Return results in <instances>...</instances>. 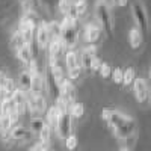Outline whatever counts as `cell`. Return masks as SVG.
<instances>
[{"instance_id": "obj_6", "label": "cell", "mask_w": 151, "mask_h": 151, "mask_svg": "<svg viewBox=\"0 0 151 151\" xmlns=\"http://www.w3.org/2000/svg\"><path fill=\"white\" fill-rule=\"evenodd\" d=\"M132 14L136 23V27L139 29L141 32H147L148 30V15H147V11L142 2H134L132 5Z\"/></svg>"}, {"instance_id": "obj_36", "label": "cell", "mask_w": 151, "mask_h": 151, "mask_svg": "<svg viewBox=\"0 0 151 151\" xmlns=\"http://www.w3.org/2000/svg\"><path fill=\"white\" fill-rule=\"evenodd\" d=\"M101 65H103V60L97 56V58L94 59V62H92V73H100V70H101Z\"/></svg>"}, {"instance_id": "obj_33", "label": "cell", "mask_w": 151, "mask_h": 151, "mask_svg": "<svg viewBox=\"0 0 151 151\" xmlns=\"http://www.w3.org/2000/svg\"><path fill=\"white\" fill-rule=\"evenodd\" d=\"M112 71L113 68L107 64V62H103V65H101V70H100V76H101L103 79H107V77H112Z\"/></svg>"}, {"instance_id": "obj_35", "label": "cell", "mask_w": 151, "mask_h": 151, "mask_svg": "<svg viewBox=\"0 0 151 151\" xmlns=\"http://www.w3.org/2000/svg\"><path fill=\"white\" fill-rule=\"evenodd\" d=\"M26 70H27L32 76H36V74H40V73H41V71H40V67H38L36 59H33L32 62H29V64L26 65Z\"/></svg>"}, {"instance_id": "obj_27", "label": "cell", "mask_w": 151, "mask_h": 151, "mask_svg": "<svg viewBox=\"0 0 151 151\" xmlns=\"http://www.w3.org/2000/svg\"><path fill=\"white\" fill-rule=\"evenodd\" d=\"M35 100V109H36V115H42L47 113L48 106H47V98L44 95H33Z\"/></svg>"}, {"instance_id": "obj_22", "label": "cell", "mask_w": 151, "mask_h": 151, "mask_svg": "<svg viewBox=\"0 0 151 151\" xmlns=\"http://www.w3.org/2000/svg\"><path fill=\"white\" fill-rule=\"evenodd\" d=\"M29 42H27V40H26V36H24L20 30H17V32H14V35L11 36V41H9V45H11V48L12 50H20V48H23L24 45H27Z\"/></svg>"}, {"instance_id": "obj_40", "label": "cell", "mask_w": 151, "mask_h": 151, "mask_svg": "<svg viewBox=\"0 0 151 151\" xmlns=\"http://www.w3.org/2000/svg\"><path fill=\"white\" fill-rule=\"evenodd\" d=\"M0 134H5V130H3V124H2V118H0Z\"/></svg>"}, {"instance_id": "obj_20", "label": "cell", "mask_w": 151, "mask_h": 151, "mask_svg": "<svg viewBox=\"0 0 151 151\" xmlns=\"http://www.w3.org/2000/svg\"><path fill=\"white\" fill-rule=\"evenodd\" d=\"M129 42H130V47L133 50H139L142 47V42H144V35L142 32L137 29L136 26L130 29L129 32Z\"/></svg>"}, {"instance_id": "obj_4", "label": "cell", "mask_w": 151, "mask_h": 151, "mask_svg": "<svg viewBox=\"0 0 151 151\" xmlns=\"http://www.w3.org/2000/svg\"><path fill=\"white\" fill-rule=\"evenodd\" d=\"M38 23L40 21H36V14L35 12H27V14H24V17L20 21L18 30L26 36V40H27L29 44L35 42V33H36Z\"/></svg>"}, {"instance_id": "obj_26", "label": "cell", "mask_w": 151, "mask_h": 151, "mask_svg": "<svg viewBox=\"0 0 151 151\" xmlns=\"http://www.w3.org/2000/svg\"><path fill=\"white\" fill-rule=\"evenodd\" d=\"M58 6H59V12L64 17L73 15V12H74V0H59Z\"/></svg>"}, {"instance_id": "obj_10", "label": "cell", "mask_w": 151, "mask_h": 151, "mask_svg": "<svg viewBox=\"0 0 151 151\" xmlns=\"http://www.w3.org/2000/svg\"><path fill=\"white\" fill-rule=\"evenodd\" d=\"M50 41H52V36H50V32L47 29V21H40L36 27V33H35V42L36 47L40 50H48Z\"/></svg>"}, {"instance_id": "obj_39", "label": "cell", "mask_w": 151, "mask_h": 151, "mask_svg": "<svg viewBox=\"0 0 151 151\" xmlns=\"http://www.w3.org/2000/svg\"><path fill=\"white\" fill-rule=\"evenodd\" d=\"M5 79H6V74L3 71H0V92H2V83H3Z\"/></svg>"}, {"instance_id": "obj_9", "label": "cell", "mask_w": 151, "mask_h": 151, "mask_svg": "<svg viewBox=\"0 0 151 151\" xmlns=\"http://www.w3.org/2000/svg\"><path fill=\"white\" fill-rule=\"evenodd\" d=\"M58 98H60L62 101L67 104L68 109H71L76 103H77V101H76V86H74L73 80L68 79L65 83L60 85V88H59V97Z\"/></svg>"}, {"instance_id": "obj_44", "label": "cell", "mask_w": 151, "mask_h": 151, "mask_svg": "<svg viewBox=\"0 0 151 151\" xmlns=\"http://www.w3.org/2000/svg\"><path fill=\"white\" fill-rule=\"evenodd\" d=\"M150 101H151V98H150Z\"/></svg>"}, {"instance_id": "obj_41", "label": "cell", "mask_w": 151, "mask_h": 151, "mask_svg": "<svg viewBox=\"0 0 151 151\" xmlns=\"http://www.w3.org/2000/svg\"><path fill=\"white\" fill-rule=\"evenodd\" d=\"M119 151H132V150H130V148H127V147H122Z\"/></svg>"}, {"instance_id": "obj_38", "label": "cell", "mask_w": 151, "mask_h": 151, "mask_svg": "<svg viewBox=\"0 0 151 151\" xmlns=\"http://www.w3.org/2000/svg\"><path fill=\"white\" fill-rule=\"evenodd\" d=\"M113 2H115V5H116V6H125L129 0H113Z\"/></svg>"}, {"instance_id": "obj_3", "label": "cell", "mask_w": 151, "mask_h": 151, "mask_svg": "<svg viewBox=\"0 0 151 151\" xmlns=\"http://www.w3.org/2000/svg\"><path fill=\"white\" fill-rule=\"evenodd\" d=\"M94 14H95V21L100 24V27L103 29V32L112 38L113 33V18L110 14V8L106 0H97L94 6Z\"/></svg>"}, {"instance_id": "obj_25", "label": "cell", "mask_w": 151, "mask_h": 151, "mask_svg": "<svg viewBox=\"0 0 151 151\" xmlns=\"http://www.w3.org/2000/svg\"><path fill=\"white\" fill-rule=\"evenodd\" d=\"M15 91H17L15 83L12 82V79L6 77V79L3 80V83H2V95H3V98H9V97H12Z\"/></svg>"}, {"instance_id": "obj_32", "label": "cell", "mask_w": 151, "mask_h": 151, "mask_svg": "<svg viewBox=\"0 0 151 151\" xmlns=\"http://www.w3.org/2000/svg\"><path fill=\"white\" fill-rule=\"evenodd\" d=\"M112 80L115 82L116 85H122V80H124V70H121V68H113V71H112Z\"/></svg>"}, {"instance_id": "obj_16", "label": "cell", "mask_w": 151, "mask_h": 151, "mask_svg": "<svg viewBox=\"0 0 151 151\" xmlns=\"http://www.w3.org/2000/svg\"><path fill=\"white\" fill-rule=\"evenodd\" d=\"M32 134L33 133L29 129L23 127V125H18V124L9 132V136H11L12 141H27V139L32 137Z\"/></svg>"}, {"instance_id": "obj_31", "label": "cell", "mask_w": 151, "mask_h": 151, "mask_svg": "<svg viewBox=\"0 0 151 151\" xmlns=\"http://www.w3.org/2000/svg\"><path fill=\"white\" fill-rule=\"evenodd\" d=\"M52 132H53L52 127H50L48 124H45V125H44V129L41 130V133L38 134V136H40V142L48 145V144H50V139H52Z\"/></svg>"}, {"instance_id": "obj_7", "label": "cell", "mask_w": 151, "mask_h": 151, "mask_svg": "<svg viewBox=\"0 0 151 151\" xmlns=\"http://www.w3.org/2000/svg\"><path fill=\"white\" fill-rule=\"evenodd\" d=\"M47 60H48L47 70L50 71L52 77L55 79V82H56V83L59 85V88H60V85H62V83H65L70 77H67V73H65L64 67L59 64V59H56V58H50V56H48Z\"/></svg>"}, {"instance_id": "obj_42", "label": "cell", "mask_w": 151, "mask_h": 151, "mask_svg": "<svg viewBox=\"0 0 151 151\" xmlns=\"http://www.w3.org/2000/svg\"><path fill=\"white\" fill-rule=\"evenodd\" d=\"M148 74H150V79H151V67H150V73Z\"/></svg>"}, {"instance_id": "obj_1", "label": "cell", "mask_w": 151, "mask_h": 151, "mask_svg": "<svg viewBox=\"0 0 151 151\" xmlns=\"http://www.w3.org/2000/svg\"><path fill=\"white\" fill-rule=\"evenodd\" d=\"M101 119L109 124L110 130L113 132L118 139L124 141L132 137L136 132V122L132 116L125 115L121 110L116 109H103L101 110Z\"/></svg>"}, {"instance_id": "obj_30", "label": "cell", "mask_w": 151, "mask_h": 151, "mask_svg": "<svg viewBox=\"0 0 151 151\" xmlns=\"http://www.w3.org/2000/svg\"><path fill=\"white\" fill-rule=\"evenodd\" d=\"M136 71L133 68H127V70H124V80H122V85L124 86H130L134 83L136 80Z\"/></svg>"}, {"instance_id": "obj_13", "label": "cell", "mask_w": 151, "mask_h": 151, "mask_svg": "<svg viewBox=\"0 0 151 151\" xmlns=\"http://www.w3.org/2000/svg\"><path fill=\"white\" fill-rule=\"evenodd\" d=\"M97 58V48L95 45H88L80 52V60H82V68L86 73H92V62Z\"/></svg>"}, {"instance_id": "obj_19", "label": "cell", "mask_w": 151, "mask_h": 151, "mask_svg": "<svg viewBox=\"0 0 151 151\" xmlns=\"http://www.w3.org/2000/svg\"><path fill=\"white\" fill-rule=\"evenodd\" d=\"M45 116H47V124L52 127V130H56L58 129V124H59V118H60V110L56 104H52L48 107L47 113H45Z\"/></svg>"}, {"instance_id": "obj_11", "label": "cell", "mask_w": 151, "mask_h": 151, "mask_svg": "<svg viewBox=\"0 0 151 151\" xmlns=\"http://www.w3.org/2000/svg\"><path fill=\"white\" fill-rule=\"evenodd\" d=\"M103 29L100 27V24L95 23H88L83 27V40L85 42H88V45H95V42L101 38Z\"/></svg>"}, {"instance_id": "obj_24", "label": "cell", "mask_w": 151, "mask_h": 151, "mask_svg": "<svg viewBox=\"0 0 151 151\" xmlns=\"http://www.w3.org/2000/svg\"><path fill=\"white\" fill-rule=\"evenodd\" d=\"M86 14H88V2H86V0H82V2H74V12H73L71 17L80 20Z\"/></svg>"}, {"instance_id": "obj_12", "label": "cell", "mask_w": 151, "mask_h": 151, "mask_svg": "<svg viewBox=\"0 0 151 151\" xmlns=\"http://www.w3.org/2000/svg\"><path fill=\"white\" fill-rule=\"evenodd\" d=\"M133 92L134 97L139 103H147L148 100L151 98V92H150V88L147 85V82L142 77H137L133 83Z\"/></svg>"}, {"instance_id": "obj_21", "label": "cell", "mask_w": 151, "mask_h": 151, "mask_svg": "<svg viewBox=\"0 0 151 151\" xmlns=\"http://www.w3.org/2000/svg\"><path fill=\"white\" fill-rule=\"evenodd\" d=\"M14 113H18L17 112V107H15V103L12 97L9 98H3V101L0 103V115L2 116H12Z\"/></svg>"}, {"instance_id": "obj_29", "label": "cell", "mask_w": 151, "mask_h": 151, "mask_svg": "<svg viewBox=\"0 0 151 151\" xmlns=\"http://www.w3.org/2000/svg\"><path fill=\"white\" fill-rule=\"evenodd\" d=\"M70 115H71L73 121H74V119H76V121L82 119L83 115H85V107H83V104H82V103H76V104L70 109Z\"/></svg>"}, {"instance_id": "obj_8", "label": "cell", "mask_w": 151, "mask_h": 151, "mask_svg": "<svg viewBox=\"0 0 151 151\" xmlns=\"http://www.w3.org/2000/svg\"><path fill=\"white\" fill-rule=\"evenodd\" d=\"M56 133L59 136V139H62V141H67L73 134V118L70 115V112H60V118H59Z\"/></svg>"}, {"instance_id": "obj_2", "label": "cell", "mask_w": 151, "mask_h": 151, "mask_svg": "<svg viewBox=\"0 0 151 151\" xmlns=\"http://www.w3.org/2000/svg\"><path fill=\"white\" fill-rule=\"evenodd\" d=\"M77 26H79V20L74 18L71 15L64 17L60 21V29H62V42H64L67 52L73 50L77 44V38H79V32H77Z\"/></svg>"}, {"instance_id": "obj_17", "label": "cell", "mask_w": 151, "mask_h": 151, "mask_svg": "<svg viewBox=\"0 0 151 151\" xmlns=\"http://www.w3.org/2000/svg\"><path fill=\"white\" fill-rule=\"evenodd\" d=\"M48 56L50 58H56L59 59L62 55L67 53V48L64 45V42H62V40H52L50 41V45H48Z\"/></svg>"}, {"instance_id": "obj_14", "label": "cell", "mask_w": 151, "mask_h": 151, "mask_svg": "<svg viewBox=\"0 0 151 151\" xmlns=\"http://www.w3.org/2000/svg\"><path fill=\"white\" fill-rule=\"evenodd\" d=\"M12 100H14L17 112H18L20 116H23L26 112H29V95L24 91H21L20 88H17V91L12 95Z\"/></svg>"}, {"instance_id": "obj_15", "label": "cell", "mask_w": 151, "mask_h": 151, "mask_svg": "<svg viewBox=\"0 0 151 151\" xmlns=\"http://www.w3.org/2000/svg\"><path fill=\"white\" fill-rule=\"evenodd\" d=\"M32 83H33V76L26 68H24L18 74V88L21 91H24L26 94H29L32 91Z\"/></svg>"}, {"instance_id": "obj_28", "label": "cell", "mask_w": 151, "mask_h": 151, "mask_svg": "<svg viewBox=\"0 0 151 151\" xmlns=\"http://www.w3.org/2000/svg\"><path fill=\"white\" fill-rule=\"evenodd\" d=\"M47 124V121H44L41 116H33L30 119V124H29V127H30V132L35 133V134H40L41 130L44 129V125Z\"/></svg>"}, {"instance_id": "obj_23", "label": "cell", "mask_w": 151, "mask_h": 151, "mask_svg": "<svg viewBox=\"0 0 151 151\" xmlns=\"http://www.w3.org/2000/svg\"><path fill=\"white\" fill-rule=\"evenodd\" d=\"M47 29L50 32L52 40H60L62 38V29H60V23L59 21H56V20L47 21Z\"/></svg>"}, {"instance_id": "obj_18", "label": "cell", "mask_w": 151, "mask_h": 151, "mask_svg": "<svg viewBox=\"0 0 151 151\" xmlns=\"http://www.w3.org/2000/svg\"><path fill=\"white\" fill-rule=\"evenodd\" d=\"M15 56L20 62H23L24 65H27L29 62H32L35 59V53H33V48H32V44H27L24 45L23 48L17 50L15 52Z\"/></svg>"}, {"instance_id": "obj_34", "label": "cell", "mask_w": 151, "mask_h": 151, "mask_svg": "<svg viewBox=\"0 0 151 151\" xmlns=\"http://www.w3.org/2000/svg\"><path fill=\"white\" fill-rule=\"evenodd\" d=\"M77 145H79V142H77V137H76V134H71L68 139L65 141V147H67V150H70V151L76 150V148H77Z\"/></svg>"}, {"instance_id": "obj_5", "label": "cell", "mask_w": 151, "mask_h": 151, "mask_svg": "<svg viewBox=\"0 0 151 151\" xmlns=\"http://www.w3.org/2000/svg\"><path fill=\"white\" fill-rule=\"evenodd\" d=\"M65 67L68 71V77L70 80H77L80 77V74L83 71L82 68V60H80V55L76 53L74 50H68L65 53Z\"/></svg>"}, {"instance_id": "obj_43", "label": "cell", "mask_w": 151, "mask_h": 151, "mask_svg": "<svg viewBox=\"0 0 151 151\" xmlns=\"http://www.w3.org/2000/svg\"><path fill=\"white\" fill-rule=\"evenodd\" d=\"M74 2H82V0H74Z\"/></svg>"}, {"instance_id": "obj_37", "label": "cell", "mask_w": 151, "mask_h": 151, "mask_svg": "<svg viewBox=\"0 0 151 151\" xmlns=\"http://www.w3.org/2000/svg\"><path fill=\"white\" fill-rule=\"evenodd\" d=\"M30 151H50V150H48V145H45V144H42V142H38V144H35V145L32 147Z\"/></svg>"}]
</instances>
